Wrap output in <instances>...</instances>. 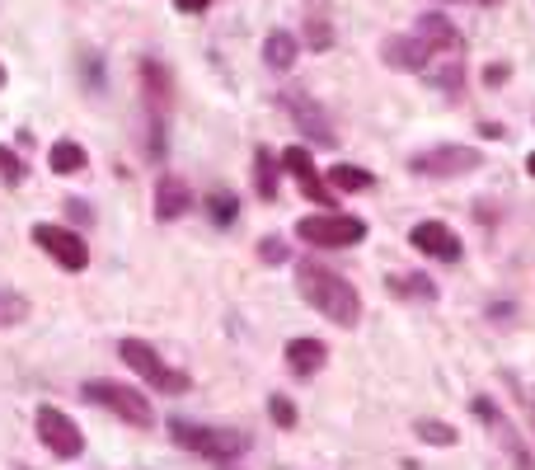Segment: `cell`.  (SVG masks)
<instances>
[{
  "label": "cell",
  "instance_id": "cell-39",
  "mask_svg": "<svg viewBox=\"0 0 535 470\" xmlns=\"http://www.w3.org/2000/svg\"><path fill=\"white\" fill-rule=\"evenodd\" d=\"M442 5H456V0H442Z\"/></svg>",
  "mask_w": 535,
  "mask_h": 470
},
{
  "label": "cell",
  "instance_id": "cell-20",
  "mask_svg": "<svg viewBox=\"0 0 535 470\" xmlns=\"http://www.w3.org/2000/svg\"><path fill=\"white\" fill-rule=\"evenodd\" d=\"M423 76H428V85H437L442 94H460V90H465V62H460V57H442V62L428 66Z\"/></svg>",
  "mask_w": 535,
  "mask_h": 470
},
{
  "label": "cell",
  "instance_id": "cell-18",
  "mask_svg": "<svg viewBox=\"0 0 535 470\" xmlns=\"http://www.w3.org/2000/svg\"><path fill=\"white\" fill-rule=\"evenodd\" d=\"M263 62L273 66V71H291L296 66V38L287 29H273L263 38Z\"/></svg>",
  "mask_w": 535,
  "mask_h": 470
},
{
  "label": "cell",
  "instance_id": "cell-37",
  "mask_svg": "<svg viewBox=\"0 0 535 470\" xmlns=\"http://www.w3.org/2000/svg\"><path fill=\"white\" fill-rule=\"evenodd\" d=\"M221 470H240V466H235V461H221Z\"/></svg>",
  "mask_w": 535,
  "mask_h": 470
},
{
  "label": "cell",
  "instance_id": "cell-26",
  "mask_svg": "<svg viewBox=\"0 0 535 470\" xmlns=\"http://www.w3.org/2000/svg\"><path fill=\"white\" fill-rule=\"evenodd\" d=\"M306 43L315 47V52H324V47H334V24L320 15V10H310L306 15Z\"/></svg>",
  "mask_w": 535,
  "mask_h": 470
},
{
  "label": "cell",
  "instance_id": "cell-23",
  "mask_svg": "<svg viewBox=\"0 0 535 470\" xmlns=\"http://www.w3.org/2000/svg\"><path fill=\"white\" fill-rule=\"evenodd\" d=\"M29 297L24 292H10V287H0V329L19 325V320H29Z\"/></svg>",
  "mask_w": 535,
  "mask_h": 470
},
{
  "label": "cell",
  "instance_id": "cell-33",
  "mask_svg": "<svg viewBox=\"0 0 535 470\" xmlns=\"http://www.w3.org/2000/svg\"><path fill=\"white\" fill-rule=\"evenodd\" d=\"M216 0H174V10H184V15H202V10H212Z\"/></svg>",
  "mask_w": 535,
  "mask_h": 470
},
{
  "label": "cell",
  "instance_id": "cell-17",
  "mask_svg": "<svg viewBox=\"0 0 535 470\" xmlns=\"http://www.w3.org/2000/svg\"><path fill=\"white\" fill-rule=\"evenodd\" d=\"M385 287H390V297H404V301H437V282L428 273H390Z\"/></svg>",
  "mask_w": 535,
  "mask_h": 470
},
{
  "label": "cell",
  "instance_id": "cell-8",
  "mask_svg": "<svg viewBox=\"0 0 535 470\" xmlns=\"http://www.w3.org/2000/svg\"><path fill=\"white\" fill-rule=\"evenodd\" d=\"M38 438H43L47 452L62 456V461H76L85 452V433L76 428V419H66L62 409H52V405L38 409Z\"/></svg>",
  "mask_w": 535,
  "mask_h": 470
},
{
  "label": "cell",
  "instance_id": "cell-14",
  "mask_svg": "<svg viewBox=\"0 0 535 470\" xmlns=\"http://www.w3.org/2000/svg\"><path fill=\"white\" fill-rule=\"evenodd\" d=\"M193 207V193L179 174H165L160 184H155V221H179Z\"/></svg>",
  "mask_w": 535,
  "mask_h": 470
},
{
  "label": "cell",
  "instance_id": "cell-30",
  "mask_svg": "<svg viewBox=\"0 0 535 470\" xmlns=\"http://www.w3.org/2000/svg\"><path fill=\"white\" fill-rule=\"evenodd\" d=\"M268 419H273L277 428H296V405H291L287 395H273V400H268Z\"/></svg>",
  "mask_w": 535,
  "mask_h": 470
},
{
  "label": "cell",
  "instance_id": "cell-40",
  "mask_svg": "<svg viewBox=\"0 0 535 470\" xmlns=\"http://www.w3.org/2000/svg\"><path fill=\"white\" fill-rule=\"evenodd\" d=\"M531 414H535V405H531Z\"/></svg>",
  "mask_w": 535,
  "mask_h": 470
},
{
  "label": "cell",
  "instance_id": "cell-28",
  "mask_svg": "<svg viewBox=\"0 0 535 470\" xmlns=\"http://www.w3.org/2000/svg\"><path fill=\"white\" fill-rule=\"evenodd\" d=\"M301 193H306L310 203H320V207H338V198H334V188L324 184L320 174H310V179H301Z\"/></svg>",
  "mask_w": 535,
  "mask_h": 470
},
{
  "label": "cell",
  "instance_id": "cell-38",
  "mask_svg": "<svg viewBox=\"0 0 535 470\" xmlns=\"http://www.w3.org/2000/svg\"><path fill=\"white\" fill-rule=\"evenodd\" d=\"M479 5H498V0H479Z\"/></svg>",
  "mask_w": 535,
  "mask_h": 470
},
{
  "label": "cell",
  "instance_id": "cell-12",
  "mask_svg": "<svg viewBox=\"0 0 535 470\" xmlns=\"http://www.w3.org/2000/svg\"><path fill=\"white\" fill-rule=\"evenodd\" d=\"M474 414H479V419L489 423L493 433H498V442H503V452L512 456V461H517V470H535V456H531V447H526V442H521V433L517 428H512V423L503 419V414H498V409H493V400H484V395H479V400H474Z\"/></svg>",
  "mask_w": 535,
  "mask_h": 470
},
{
  "label": "cell",
  "instance_id": "cell-35",
  "mask_svg": "<svg viewBox=\"0 0 535 470\" xmlns=\"http://www.w3.org/2000/svg\"><path fill=\"white\" fill-rule=\"evenodd\" d=\"M479 132H484V137H489V141H498V137H507V132H503V127H498V123H484V127H479Z\"/></svg>",
  "mask_w": 535,
  "mask_h": 470
},
{
  "label": "cell",
  "instance_id": "cell-10",
  "mask_svg": "<svg viewBox=\"0 0 535 470\" xmlns=\"http://www.w3.org/2000/svg\"><path fill=\"white\" fill-rule=\"evenodd\" d=\"M428 57L432 47L418 38V33H390L381 43V62L390 66V71H409V76H423L428 71Z\"/></svg>",
  "mask_w": 535,
  "mask_h": 470
},
{
  "label": "cell",
  "instance_id": "cell-15",
  "mask_svg": "<svg viewBox=\"0 0 535 470\" xmlns=\"http://www.w3.org/2000/svg\"><path fill=\"white\" fill-rule=\"evenodd\" d=\"M141 90H146V104H151L155 118H165L169 99H174V80H169V71L155 62V57H146V62H141Z\"/></svg>",
  "mask_w": 535,
  "mask_h": 470
},
{
  "label": "cell",
  "instance_id": "cell-27",
  "mask_svg": "<svg viewBox=\"0 0 535 470\" xmlns=\"http://www.w3.org/2000/svg\"><path fill=\"white\" fill-rule=\"evenodd\" d=\"M418 438L428 447H456V428L451 423H437V419H423L418 423Z\"/></svg>",
  "mask_w": 535,
  "mask_h": 470
},
{
  "label": "cell",
  "instance_id": "cell-24",
  "mask_svg": "<svg viewBox=\"0 0 535 470\" xmlns=\"http://www.w3.org/2000/svg\"><path fill=\"white\" fill-rule=\"evenodd\" d=\"M207 217H212L216 226H230V221L240 217V198H235V193H226V188L207 193Z\"/></svg>",
  "mask_w": 535,
  "mask_h": 470
},
{
  "label": "cell",
  "instance_id": "cell-31",
  "mask_svg": "<svg viewBox=\"0 0 535 470\" xmlns=\"http://www.w3.org/2000/svg\"><path fill=\"white\" fill-rule=\"evenodd\" d=\"M259 259H263V264H287V245H282V235H263V240H259Z\"/></svg>",
  "mask_w": 535,
  "mask_h": 470
},
{
  "label": "cell",
  "instance_id": "cell-13",
  "mask_svg": "<svg viewBox=\"0 0 535 470\" xmlns=\"http://www.w3.org/2000/svg\"><path fill=\"white\" fill-rule=\"evenodd\" d=\"M418 38L432 47V57H460L465 52V38H460V29L451 24L446 15H437V10H428V15H418Z\"/></svg>",
  "mask_w": 535,
  "mask_h": 470
},
{
  "label": "cell",
  "instance_id": "cell-32",
  "mask_svg": "<svg viewBox=\"0 0 535 470\" xmlns=\"http://www.w3.org/2000/svg\"><path fill=\"white\" fill-rule=\"evenodd\" d=\"M66 217H71V221H76V226H90V221H94V212H90V203H85V198H66Z\"/></svg>",
  "mask_w": 535,
  "mask_h": 470
},
{
  "label": "cell",
  "instance_id": "cell-16",
  "mask_svg": "<svg viewBox=\"0 0 535 470\" xmlns=\"http://www.w3.org/2000/svg\"><path fill=\"white\" fill-rule=\"evenodd\" d=\"M324 358H329V348L320 339H291L287 344V367L296 376H315L324 367Z\"/></svg>",
  "mask_w": 535,
  "mask_h": 470
},
{
  "label": "cell",
  "instance_id": "cell-5",
  "mask_svg": "<svg viewBox=\"0 0 535 470\" xmlns=\"http://www.w3.org/2000/svg\"><path fill=\"white\" fill-rule=\"evenodd\" d=\"M118 353H123L127 367H132L137 376H146V381H151L160 395H184L188 386H193V381H188V372H179V367H165V362H160V353H155L146 339H123V344H118Z\"/></svg>",
  "mask_w": 535,
  "mask_h": 470
},
{
  "label": "cell",
  "instance_id": "cell-25",
  "mask_svg": "<svg viewBox=\"0 0 535 470\" xmlns=\"http://www.w3.org/2000/svg\"><path fill=\"white\" fill-rule=\"evenodd\" d=\"M282 170L291 174V179H296V184H301V179H310V174H315V160H310V151L306 146H287V151H282Z\"/></svg>",
  "mask_w": 535,
  "mask_h": 470
},
{
  "label": "cell",
  "instance_id": "cell-9",
  "mask_svg": "<svg viewBox=\"0 0 535 470\" xmlns=\"http://www.w3.org/2000/svg\"><path fill=\"white\" fill-rule=\"evenodd\" d=\"M282 109L291 113V123L301 127L315 146H338V132H334V123H329L320 99H310L306 90H291V94H282Z\"/></svg>",
  "mask_w": 535,
  "mask_h": 470
},
{
  "label": "cell",
  "instance_id": "cell-1",
  "mask_svg": "<svg viewBox=\"0 0 535 470\" xmlns=\"http://www.w3.org/2000/svg\"><path fill=\"white\" fill-rule=\"evenodd\" d=\"M296 287H301V297H306L324 320H334V325H343V329H352L362 320V297H357V287H352L343 273L324 268L320 259H301V264H296Z\"/></svg>",
  "mask_w": 535,
  "mask_h": 470
},
{
  "label": "cell",
  "instance_id": "cell-4",
  "mask_svg": "<svg viewBox=\"0 0 535 470\" xmlns=\"http://www.w3.org/2000/svg\"><path fill=\"white\" fill-rule=\"evenodd\" d=\"M296 235H301L306 245H320V250H348V245H362V240H367V221L348 217V212H320V217L296 221Z\"/></svg>",
  "mask_w": 535,
  "mask_h": 470
},
{
  "label": "cell",
  "instance_id": "cell-2",
  "mask_svg": "<svg viewBox=\"0 0 535 470\" xmlns=\"http://www.w3.org/2000/svg\"><path fill=\"white\" fill-rule=\"evenodd\" d=\"M169 438L188 447V452L207 456V461H240L249 452V433L240 428H207V423H188V419H169Z\"/></svg>",
  "mask_w": 535,
  "mask_h": 470
},
{
  "label": "cell",
  "instance_id": "cell-6",
  "mask_svg": "<svg viewBox=\"0 0 535 470\" xmlns=\"http://www.w3.org/2000/svg\"><path fill=\"white\" fill-rule=\"evenodd\" d=\"M479 165H484V156H479L474 146H451V141L428 146V151H418V156L409 160V170L418 174V179H456V174H474Z\"/></svg>",
  "mask_w": 535,
  "mask_h": 470
},
{
  "label": "cell",
  "instance_id": "cell-21",
  "mask_svg": "<svg viewBox=\"0 0 535 470\" xmlns=\"http://www.w3.org/2000/svg\"><path fill=\"white\" fill-rule=\"evenodd\" d=\"M47 165H52V174H80L90 165V156H85L80 141H57V146L47 151Z\"/></svg>",
  "mask_w": 535,
  "mask_h": 470
},
{
  "label": "cell",
  "instance_id": "cell-11",
  "mask_svg": "<svg viewBox=\"0 0 535 470\" xmlns=\"http://www.w3.org/2000/svg\"><path fill=\"white\" fill-rule=\"evenodd\" d=\"M409 245L428 259H442V264H456L460 259V235L446 226V221H418L409 231Z\"/></svg>",
  "mask_w": 535,
  "mask_h": 470
},
{
  "label": "cell",
  "instance_id": "cell-34",
  "mask_svg": "<svg viewBox=\"0 0 535 470\" xmlns=\"http://www.w3.org/2000/svg\"><path fill=\"white\" fill-rule=\"evenodd\" d=\"M503 80H507V66L503 62H493L489 71H484V85H503Z\"/></svg>",
  "mask_w": 535,
  "mask_h": 470
},
{
  "label": "cell",
  "instance_id": "cell-29",
  "mask_svg": "<svg viewBox=\"0 0 535 470\" xmlns=\"http://www.w3.org/2000/svg\"><path fill=\"white\" fill-rule=\"evenodd\" d=\"M0 179L15 188V184H24V160L10 151V146H0Z\"/></svg>",
  "mask_w": 535,
  "mask_h": 470
},
{
  "label": "cell",
  "instance_id": "cell-36",
  "mask_svg": "<svg viewBox=\"0 0 535 470\" xmlns=\"http://www.w3.org/2000/svg\"><path fill=\"white\" fill-rule=\"evenodd\" d=\"M526 170H531V174H535V151H531V156H526Z\"/></svg>",
  "mask_w": 535,
  "mask_h": 470
},
{
  "label": "cell",
  "instance_id": "cell-19",
  "mask_svg": "<svg viewBox=\"0 0 535 470\" xmlns=\"http://www.w3.org/2000/svg\"><path fill=\"white\" fill-rule=\"evenodd\" d=\"M277 165H282V160H277L268 146L254 151V193H259L263 203H273L277 198Z\"/></svg>",
  "mask_w": 535,
  "mask_h": 470
},
{
  "label": "cell",
  "instance_id": "cell-22",
  "mask_svg": "<svg viewBox=\"0 0 535 470\" xmlns=\"http://www.w3.org/2000/svg\"><path fill=\"white\" fill-rule=\"evenodd\" d=\"M371 184H376V174L362 170V165H334V170H329V188H334V193H362V188H371Z\"/></svg>",
  "mask_w": 535,
  "mask_h": 470
},
{
  "label": "cell",
  "instance_id": "cell-7",
  "mask_svg": "<svg viewBox=\"0 0 535 470\" xmlns=\"http://www.w3.org/2000/svg\"><path fill=\"white\" fill-rule=\"evenodd\" d=\"M33 245H43L47 259L62 264L66 273L90 268V245H85V235L66 231V226H57V221H38V226H33Z\"/></svg>",
  "mask_w": 535,
  "mask_h": 470
},
{
  "label": "cell",
  "instance_id": "cell-3",
  "mask_svg": "<svg viewBox=\"0 0 535 470\" xmlns=\"http://www.w3.org/2000/svg\"><path fill=\"white\" fill-rule=\"evenodd\" d=\"M80 395H85L90 405L108 409V414H118V419L132 423V428H155V409H151V400H146L137 386H123V381H108V376H99V381H85V386H80Z\"/></svg>",
  "mask_w": 535,
  "mask_h": 470
}]
</instances>
